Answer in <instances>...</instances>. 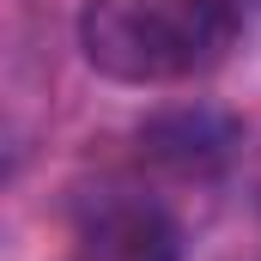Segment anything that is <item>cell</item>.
Wrapping results in <instances>:
<instances>
[{"label":"cell","instance_id":"obj_3","mask_svg":"<svg viewBox=\"0 0 261 261\" xmlns=\"http://www.w3.org/2000/svg\"><path fill=\"white\" fill-rule=\"evenodd\" d=\"M237 146V128L219 110H170L140 134V170L164 182H213Z\"/></svg>","mask_w":261,"mask_h":261},{"label":"cell","instance_id":"obj_2","mask_svg":"<svg viewBox=\"0 0 261 261\" xmlns=\"http://www.w3.org/2000/svg\"><path fill=\"white\" fill-rule=\"evenodd\" d=\"M182 213L146 176H97L73 200V261H182Z\"/></svg>","mask_w":261,"mask_h":261},{"label":"cell","instance_id":"obj_1","mask_svg":"<svg viewBox=\"0 0 261 261\" xmlns=\"http://www.w3.org/2000/svg\"><path fill=\"white\" fill-rule=\"evenodd\" d=\"M243 24V0H85L79 55L110 85L158 91L225 67Z\"/></svg>","mask_w":261,"mask_h":261}]
</instances>
